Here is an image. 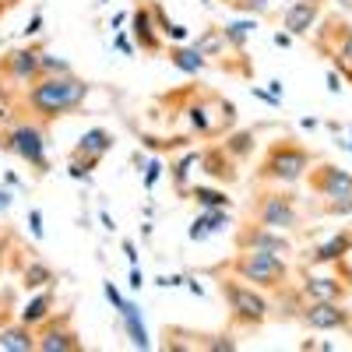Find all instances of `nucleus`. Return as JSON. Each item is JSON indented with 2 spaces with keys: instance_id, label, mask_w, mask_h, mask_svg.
I'll use <instances>...</instances> for the list:
<instances>
[{
  "instance_id": "1",
  "label": "nucleus",
  "mask_w": 352,
  "mask_h": 352,
  "mask_svg": "<svg viewBox=\"0 0 352 352\" xmlns=\"http://www.w3.org/2000/svg\"><path fill=\"white\" fill-rule=\"evenodd\" d=\"M92 85L78 74H60V78H39L21 92V109L39 124H50L64 113H74L85 106Z\"/></svg>"
},
{
  "instance_id": "2",
  "label": "nucleus",
  "mask_w": 352,
  "mask_h": 352,
  "mask_svg": "<svg viewBox=\"0 0 352 352\" xmlns=\"http://www.w3.org/2000/svg\"><path fill=\"white\" fill-rule=\"evenodd\" d=\"M314 166V155L296 141H275L268 144V152L261 159L257 180L261 184H282V187H296L300 180H307V173Z\"/></svg>"
},
{
  "instance_id": "3",
  "label": "nucleus",
  "mask_w": 352,
  "mask_h": 352,
  "mask_svg": "<svg viewBox=\"0 0 352 352\" xmlns=\"http://www.w3.org/2000/svg\"><path fill=\"white\" fill-rule=\"evenodd\" d=\"M229 272L254 289L282 292L289 282V261L278 254H268V250H240V257L229 261Z\"/></svg>"
},
{
  "instance_id": "4",
  "label": "nucleus",
  "mask_w": 352,
  "mask_h": 352,
  "mask_svg": "<svg viewBox=\"0 0 352 352\" xmlns=\"http://www.w3.org/2000/svg\"><path fill=\"white\" fill-rule=\"evenodd\" d=\"M0 148L18 155L25 166H32L39 176L50 173V159H46V131L39 120H11L0 131Z\"/></svg>"
},
{
  "instance_id": "5",
  "label": "nucleus",
  "mask_w": 352,
  "mask_h": 352,
  "mask_svg": "<svg viewBox=\"0 0 352 352\" xmlns=\"http://www.w3.org/2000/svg\"><path fill=\"white\" fill-rule=\"evenodd\" d=\"M219 289L229 303V317L240 328H257L272 317V300L264 289H254L247 282H232V278H219Z\"/></svg>"
},
{
  "instance_id": "6",
  "label": "nucleus",
  "mask_w": 352,
  "mask_h": 352,
  "mask_svg": "<svg viewBox=\"0 0 352 352\" xmlns=\"http://www.w3.org/2000/svg\"><path fill=\"white\" fill-rule=\"evenodd\" d=\"M254 222L268 226V229H278V232H289L300 226V204L292 197V190H261L254 197Z\"/></svg>"
},
{
  "instance_id": "7",
  "label": "nucleus",
  "mask_w": 352,
  "mask_h": 352,
  "mask_svg": "<svg viewBox=\"0 0 352 352\" xmlns=\"http://www.w3.org/2000/svg\"><path fill=\"white\" fill-rule=\"evenodd\" d=\"M296 317L310 331H345L352 328V310L345 303H324V300H303Z\"/></svg>"
},
{
  "instance_id": "8",
  "label": "nucleus",
  "mask_w": 352,
  "mask_h": 352,
  "mask_svg": "<svg viewBox=\"0 0 352 352\" xmlns=\"http://www.w3.org/2000/svg\"><path fill=\"white\" fill-rule=\"evenodd\" d=\"M320 53L335 64V71H342L352 81V28L338 18H331L324 28H320V39H317Z\"/></svg>"
},
{
  "instance_id": "9",
  "label": "nucleus",
  "mask_w": 352,
  "mask_h": 352,
  "mask_svg": "<svg viewBox=\"0 0 352 352\" xmlns=\"http://www.w3.org/2000/svg\"><path fill=\"white\" fill-rule=\"evenodd\" d=\"M307 184L320 201H331V197L352 194V173L342 169V166H331V162H320V166H310Z\"/></svg>"
},
{
  "instance_id": "10",
  "label": "nucleus",
  "mask_w": 352,
  "mask_h": 352,
  "mask_svg": "<svg viewBox=\"0 0 352 352\" xmlns=\"http://www.w3.org/2000/svg\"><path fill=\"white\" fill-rule=\"evenodd\" d=\"M236 247L240 250H268V254H278V257H289L292 254V240L289 232H278V229H268L261 222H250L236 232Z\"/></svg>"
},
{
  "instance_id": "11",
  "label": "nucleus",
  "mask_w": 352,
  "mask_h": 352,
  "mask_svg": "<svg viewBox=\"0 0 352 352\" xmlns=\"http://www.w3.org/2000/svg\"><path fill=\"white\" fill-rule=\"evenodd\" d=\"M39 53H43L39 46H25V50L4 53V60H0V74H8V81L25 92L32 81L43 78V74H39Z\"/></svg>"
},
{
  "instance_id": "12",
  "label": "nucleus",
  "mask_w": 352,
  "mask_h": 352,
  "mask_svg": "<svg viewBox=\"0 0 352 352\" xmlns=\"http://www.w3.org/2000/svg\"><path fill=\"white\" fill-rule=\"evenodd\" d=\"M36 352H81V338L71 328V317H50L36 331Z\"/></svg>"
},
{
  "instance_id": "13",
  "label": "nucleus",
  "mask_w": 352,
  "mask_h": 352,
  "mask_svg": "<svg viewBox=\"0 0 352 352\" xmlns=\"http://www.w3.org/2000/svg\"><path fill=\"white\" fill-rule=\"evenodd\" d=\"M320 0H292L282 14V28L289 36H310L317 28V18H320Z\"/></svg>"
},
{
  "instance_id": "14",
  "label": "nucleus",
  "mask_w": 352,
  "mask_h": 352,
  "mask_svg": "<svg viewBox=\"0 0 352 352\" xmlns=\"http://www.w3.org/2000/svg\"><path fill=\"white\" fill-rule=\"evenodd\" d=\"M300 296L303 300H324V303H345L349 285L335 275H307L300 282Z\"/></svg>"
},
{
  "instance_id": "15",
  "label": "nucleus",
  "mask_w": 352,
  "mask_h": 352,
  "mask_svg": "<svg viewBox=\"0 0 352 352\" xmlns=\"http://www.w3.org/2000/svg\"><path fill=\"white\" fill-rule=\"evenodd\" d=\"M131 39H134V46L148 50V53H159L162 50V36H159V28H155V18H152V8L148 4H138L131 11Z\"/></svg>"
},
{
  "instance_id": "16",
  "label": "nucleus",
  "mask_w": 352,
  "mask_h": 352,
  "mask_svg": "<svg viewBox=\"0 0 352 352\" xmlns=\"http://www.w3.org/2000/svg\"><path fill=\"white\" fill-rule=\"evenodd\" d=\"M197 166L219 184H236V159L226 152V144H212L197 155Z\"/></svg>"
},
{
  "instance_id": "17",
  "label": "nucleus",
  "mask_w": 352,
  "mask_h": 352,
  "mask_svg": "<svg viewBox=\"0 0 352 352\" xmlns=\"http://www.w3.org/2000/svg\"><path fill=\"white\" fill-rule=\"evenodd\" d=\"M53 307H56L53 285H46V289H36V296L28 300L25 307H21L18 320H21V324H28V328H39V324H46V320L53 317Z\"/></svg>"
},
{
  "instance_id": "18",
  "label": "nucleus",
  "mask_w": 352,
  "mask_h": 352,
  "mask_svg": "<svg viewBox=\"0 0 352 352\" xmlns=\"http://www.w3.org/2000/svg\"><path fill=\"white\" fill-rule=\"evenodd\" d=\"M349 250H352V229L335 232V236L324 240V243H314L310 254H307V264H335V261H342Z\"/></svg>"
},
{
  "instance_id": "19",
  "label": "nucleus",
  "mask_w": 352,
  "mask_h": 352,
  "mask_svg": "<svg viewBox=\"0 0 352 352\" xmlns=\"http://www.w3.org/2000/svg\"><path fill=\"white\" fill-rule=\"evenodd\" d=\"M0 352H36V328L21 324V320L0 328Z\"/></svg>"
},
{
  "instance_id": "20",
  "label": "nucleus",
  "mask_w": 352,
  "mask_h": 352,
  "mask_svg": "<svg viewBox=\"0 0 352 352\" xmlns=\"http://www.w3.org/2000/svg\"><path fill=\"white\" fill-rule=\"evenodd\" d=\"M116 314H120L124 331H127V338H131V345H134V349H148V345H152V342H148V331H144V324H141V310H138L131 300H124Z\"/></svg>"
},
{
  "instance_id": "21",
  "label": "nucleus",
  "mask_w": 352,
  "mask_h": 352,
  "mask_svg": "<svg viewBox=\"0 0 352 352\" xmlns=\"http://www.w3.org/2000/svg\"><path fill=\"white\" fill-rule=\"evenodd\" d=\"M187 120H190V131L197 134V138H219V124L212 120V106L204 102V99H197V102H190L187 109Z\"/></svg>"
},
{
  "instance_id": "22",
  "label": "nucleus",
  "mask_w": 352,
  "mask_h": 352,
  "mask_svg": "<svg viewBox=\"0 0 352 352\" xmlns=\"http://www.w3.org/2000/svg\"><path fill=\"white\" fill-rule=\"evenodd\" d=\"M109 148H113V134H109V131H102V127L85 131V134L78 138V144H74V152L92 155V159H99V162H102V155H106Z\"/></svg>"
},
{
  "instance_id": "23",
  "label": "nucleus",
  "mask_w": 352,
  "mask_h": 352,
  "mask_svg": "<svg viewBox=\"0 0 352 352\" xmlns=\"http://www.w3.org/2000/svg\"><path fill=\"white\" fill-rule=\"evenodd\" d=\"M169 64L176 67V71H184V74H201L204 67H208V60L197 53V46H173L169 50Z\"/></svg>"
},
{
  "instance_id": "24",
  "label": "nucleus",
  "mask_w": 352,
  "mask_h": 352,
  "mask_svg": "<svg viewBox=\"0 0 352 352\" xmlns=\"http://www.w3.org/2000/svg\"><path fill=\"white\" fill-rule=\"evenodd\" d=\"M56 282V272L50 268V264L46 261H28L25 264V272H21V285L25 289H46V285H53Z\"/></svg>"
},
{
  "instance_id": "25",
  "label": "nucleus",
  "mask_w": 352,
  "mask_h": 352,
  "mask_svg": "<svg viewBox=\"0 0 352 352\" xmlns=\"http://www.w3.org/2000/svg\"><path fill=\"white\" fill-rule=\"evenodd\" d=\"M148 8H152V18H155L159 36H166V39H173V43H184V39H187V28L176 25V21H169V14H166V8L159 4V0H148Z\"/></svg>"
},
{
  "instance_id": "26",
  "label": "nucleus",
  "mask_w": 352,
  "mask_h": 352,
  "mask_svg": "<svg viewBox=\"0 0 352 352\" xmlns=\"http://www.w3.org/2000/svg\"><path fill=\"white\" fill-rule=\"evenodd\" d=\"M190 201H197L204 212H212V208H229V194L219 190V187H190L187 190Z\"/></svg>"
},
{
  "instance_id": "27",
  "label": "nucleus",
  "mask_w": 352,
  "mask_h": 352,
  "mask_svg": "<svg viewBox=\"0 0 352 352\" xmlns=\"http://www.w3.org/2000/svg\"><path fill=\"white\" fill-rule=\"evenodd\" d=\"M250 32H254V21H250V18H243V21L232 18L229 25H222V36H226V43H229L232 50H236V53H243V50H247Z\"/></svg>"
},
{
  "instance_id": "28",
  "label": "nucleus",
  "mask_w": 352,
  "mask_h": 352,
  "mask_svg": "<svg viewBox=\"0 0 352 352\" xmlns=\"http://www.w3.org/2000/svg\"><path fill=\"white\" fill-rule=\"evenodd\" d=\"M197 46V53L208 60V56H222L226 50H229V43H226V36H222V28H204V36L194 43Z\"/></svg>"
},
{
  "instance_id": "29",
  "label": "nucleus",
  "mask_w": 352,
  "mask_h": 352,
  "mask_svg": "<svg viewBox=\"0 0 352 352\" xmlns=\"http://www.w3.org/2000/svg\"><path fill=\"white\" fill-rule=\"evenodd\" d=\"M197 155H201V152H187V155H184L180 162H173V166H169L173 187L180 190L184 197H187V190H190V184H187V180H190V166H197Z\"/></svg>"
},
{
  "instance_id": "30",
  "label": "nucleus",
  "mask_w": 352,
  "mask_h": 352,
  "mask_svg": "<svg viewBox=\"0 0 352 352\" xmlns=\"http://www.w3.org/2000/svg\"><path fill=\"white\" fill-rule=\"evenodd\" d=\"M222 144H226V152L240 162V159H247V155L254 152V134H250V131H229Z\"/></svg>"
},
{
  "instance_id": "31",
  "label": "nucleus",
  "mask_w": 352,
  "mask_h": 352,
  "mask_svg": "<svg viewBox=\"0 0 352 352\" xmlns=\"http://www.w3.org/2000/svg\"><path fill=\"white\" fill-rule=\"evenodd\" d=\"M39 74L43 78H60V74H74L71 60H64V56H56V53H39Z\"/></svg>"
},
{
  "instance_id": "32",
  "label": "nucleus",
  "mask_w": 352,
  "mask_h": 352,
  "mask_svg": "<svg viewBox=\"0 0 352 352\" xmlns=\"http://www.w3.org/2000/svg\"><path fill=\"white\" fill-rule=\"evenodd\" d=\"M96 166H99V159L81 155V152H71V159H67V176H71V180H88Z\"/></svg>"
},
{
  "instance_id": "33",
  "label": "nucleus",
  "mask_w": 352,
  "mask_h": 352,
  "mask_svg": "<svg viewBox=\"0 0 352 352\" xmlns=\"http://www.w3.org/2000/svg\"><path fill=\"white\" fill-rule=\"evenodd\" d=\"M201 349L204 352H236L240 342L232 335H201Z\"/></svg>"
},
{
  "instance_id": "34",
  "label": "nucleus",
  "mask_w": 352,
  "mask_h": 352,
  "mask_svg": "<svg viewBox=\"0 0 352 352\" xmlns=\"http://www.w3.org/2000/svg\"><path fill=\"white\" fill-rule=\"evenodd\" d=\"M212 232H215V222H212V212H201L194 222H190V240L194 243H201L204 236H212Z\"/></svg>"
},
{
  "instance_id": "35",
  "label": "nucleus",
  "mask_w": 352,
  "mask_h": 352,
  "mask_svg": "<svg viewBox=\"0 0 352 352\" xmlns=\"http://www.w3.org/2000/svg\"><path fill=\"white\" fill-rule=\"evenodd\" d=\"M320 212H324V215H338V219H349V215H352V194L324 201V204H320Z\"/></svg>"
},
{
  "instance_id": "36",
  "label": "nucleus",
  "mask_w": 352,
  "mask_h": 352,
  "mask_svg": "<svg viewBox=\"0 0 352 352\" xmlns=\"http://www.w3.org/2000/svg\"><path fill=\"white\" fill-rule=\"evenodd\" d=\"M229 8L236 14H268V0H229Z\"/></svg>"
},
{
  "instance_id": "37",
  "label": "nucleus",
  "mask_w": 352,
  "mask_h": 352,
  "mask_svg": "<svg viewBox=\"0 0 352 352\" xmlns=\"http://www.w3.org/2000/svg\"><path fill=\"white\" fill-rule=\"evenodd\" d=\"M159 173H162V162H159V159H152V162H148V169H144V187H148V190L159 184Z\"/></svg>"
},
{
  "instance_id": "38",
  "label": "nucleus",
  "mask_w": 352,
  "mask_h": 352,
  "mask_svg": "<svg viewBox=\"0 0 352 352\" xmlns=\"http://www.w3.org/2000/svg\"><path fill=\"white\" fill-rule=\"evenodd\" d=\"M28 232H32L36 240H43V212H39V208L28 212Z\"/></svg>"
},
{
  "instance_id": "39",
  "label": "nucleus",
  "mask_w": 352,
  "mask_h": 352,
  "mask_svg": "<svg viewBox=\"0 0 352 352\" xmlns=\"http://www.w3.org/2000/svg\"><path fill=\"white\" fill-rule=\"evenodd\" d=\"M102 292H106V300H109V303H113L116 310H120V303H124V296H120V289H116L113 282H106V285H102Z\"/></svg>"
},
{
  "instance_id": "40",
  "label": "nucleus",
  "mask_w": 352,
  "mask_h": 352,
  "mask_svg": "<svg viewBox=\"0 0 352 352\" xmlns=\"http://www.w3.org/2000/svg\"><path fill=\"white\" fill-rule=\"evenodd\" d=\"M8 250H11V232H0V268L8 261Z\"/></svg>"
},
{
  "instance_id": "41",
  "label": "nucleus",
  "mask_w": 352,
  "mask_h": 352,
  "mask_svg": "<svg viewBox=\"0 0 352 352\" xmlns=\"http://www.w3.org/2000/svg\"><path fill=\"white\" fill-rule=\"evenodd\" d=\"M250 92H254V96H257L261 102H272V106H278V96H272V92H268V88H257V85H254V88H250Z\"/></svg>"
},
{
  "instance_id": "42",
  "label": "nucleus",
  "mask_w": 352,
  "mask_h": 352,
  "mask_svg": "<svg viewBox=\"0 0 352 352\" xmlns=\"http://www.w3.org/2000/svg\"><path fill=\"white\" fill-rule=\"evenodd\" d=\"M39 28H43V14H32V18H28V25H25V36H36Z\"/></svg>"
},
{
  "instance_id": "43",
  "label": "nucleus",
  "mask_w": 352,
  "mask_h": 352,
  "mask_svg": "<svg viewBox=\"0 0 352 352\" xmlns=\"http://www.w3.org/2000/svg\"><path fill=\"white\" fill-rule=\"evenodd\" d=\"M116 50H124V53H134L138 46H134V39H131V36H124V32H120V36H116Z\"/></svg>"
},
{
  "instance_id": "44",
  "label": "nucleus",
  "mask_w": 352,
  "mask_h": 352,
  "mask_svg": "<svg viewBox=\"0 0 352 352\" xmlns=\"http://www.w3.org/2000/svg\"><path fill=\"white\" fill-rule=\"evenodd\" d=\"M155 282H159V285H184L187 278H184V275H162V278H155Z\"/></svg>"
},
{
  "instance_id": "45",
  "label": "nucleus",
  "mask_w": 352,
  "mask_h": 352,
  "mask_svg": "<svg viewBox=\"0 0 352 352\" xmlns=\"http://www.w3.org/2000/svg\"><path fill=\"white\" fill-rule=\"evenodd\" d=\"M127 282H131V289H141V285H144V278H141V272H138V264L131 268V278H127Z\"/></svg>"
},
{
  "instance_id": "46",
  "label": "nucleus",
  "mask_w": 352,
  "mask_h": 352,
  "mask_svg": "<svg viewBox=\"0 0 352 352\" xmlns=\"http://www.w3.org/2000/svg\"><path fill=\"white\" fill-rule=\"evenodd\" d=\"M275 46H282V50L292 46V36H289V32H275Z\"/></svg>"
},
{
  "instance_id": "47",
  "label": "nucleus",
  "mask_w": 352,
  "mask_h": 352,
  "mask_svg": "<svg viewBox=\"0 0 352 352\" xmlns=\"http://www.w3.org/2000/svg\"><path fill=\"white\" fill-rule=\"evenodd\" d=\"M124 254H127V261H131V264H138V247H134L131 240L124 243Z\"/></svg>"
},
{
  "instance_id": "48",
  "label": "nucleus",
  "mask_w": 352,
  "mask_h": 352,
  "mask_svg": "<svg viewBox=\"0 0 352 352\" xmlns=\"http://www.w3.org/2000/svg\"><path fill=\"white\" fill-rule=\"evenodd\" d=\"M11 201H14L11 190H0V212H8V208H11Z\"/></svg>"
},
{
  "instance_id": "49",
  "label": "nucleus",
  "mask_w": 352,
  "mask_h": 352,
  "mask_svg": "<svg viewBox=\"0 0 352 352\" xmlns=\"http://www.w3.org/2000/svg\"><path fill=\"white\" fill-rule=\"evenodd\" d=\"M328 88H331V92H342V85H338V74H335V71L328 74Z\"/></svg>"
},
{
  "instance_id": "50",
  "label": "nucleus",
  "mask_w": 352,
  "mask_h": 352,
  "mask_svg": "<svg viewBox=\"0 0 352 352\" xmlns=\"http://www.w3.org/2000/svg\"><path fill=\"white\" fill-rule=\"evenodd\" d=\"M289 4H292V0H289Z\"/></svg>"
},
{
  "instance_id": "51",
  "label": "nucleus",
  "mask_w": 352,
  "mask_h": 352,
  "mask_svg": "<svg viewBox=\"0 0 352 352\" xmlns=\"http://www.w3.org/2000/svg\"><path fill=\"white\" fill-rule=\"evenodd\" d=\"M226 4H229V0H226Z\"/></svg>"
}]
</instances>
